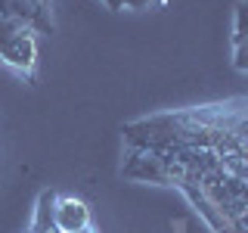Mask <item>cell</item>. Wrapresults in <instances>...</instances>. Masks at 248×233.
<instances>
[{
  "label": "cell",
  "instance_id": "obj_5",
  "mask_svg": "<svg viewBox=\"0 0 248 233\" xmlns=\"http://www.w3.org/2000/svg\"><path fill=\"white\" fill-rule=\"evenodd\" d=\"M248 41V0H239L236 19H232V47Z\"/></svg>",
  "mask_w": 248,
  "mask_h": 233
},
{
  "label": "cell",
  "instance_id": "obj_3",
  "mask_svg": "<svg viewBox=\"0 0 248 233\" xmlns=\"http://www.w3.org/2000/svg\"><path fill=\"white\" fill-rule=\"evenodd\" d=\"M53 221H56L59 233H84L93 230V215L90 205L75 193H56V202H53Z\"/></svg>",
  "mask_w": 248,
  "mask_h": 233
},
{
  "label": "cell",
  "instance_id": "obj_7",
  "mask_svg": "<svg viewBox=\"0 0 248 233\" xmlns=\"http://www.w3.org/2000/svg\"><path fill=\"white\" fill-rule=\"evenodd\" d=\"M232 66H236L239 72H245V75H248V41L232 47Z\"/></svg>",
  "mask_w": 248,
  "mask_h": 233
},
{
  "label": "cell",
  "instance_id": "obj_9",
  "mask_svg": "<svg viewBox=\"0 0 248 233\" xmlns=\"http://www.w3.org/2000/svg\"><path fill=\"white\" fill-rule=\"evenodd\" d=\"M84 233H96V230H84Z\"/></svg>",
  "mask_w": 248,
  "mask_h": 233
},
{
  "label": "cell",
  "instance_id": "obj_6",
  "mask_svg": "<svg viewBox=\"0 0 248 233\" xmlns=\"http://www.w3.org/2000/svg\"><path fill=\"white\" fill-rule=\"evenodd\" d=\"M149 6H155V0H112V10L115 13H121V10H149Z\"/></svg>",
  "mask_w": 248,
  "mask_h": 233
},
{
  "label": "cell",
  "instance_id": "obj_8",
  "mask_svg": "<svg viewBox=\"0 0 248 233\" xmlns=\"http://www.w3.org/2000/svg\"><path fill=\"white\" fill-rule=\"evenodd\" d=\"M103 3H106V6H108V10H112V0H103Z\"/></svg>",
  "mask_w": 248,
  "mask_h": 233
},
{
  "label": "cell",
  "instance_id": "obj_2",
  "mask_svg": "<svg viewBox=\"0 0 248 233\" xmlns=\"http://www.w3.org/2000/svg\"><path fill=\"white\" fill-rule=\"evenodd\" d=\"M0 16L22 22L37 37L53 34V3L50 0H0Z\"/></svg>",
  "mask_w": 248,
  "mask_h": 233
},
{
  "label": "cell",
  "instance_id": "obj_1",
  "mask_svg": "<svg viewBox=\"0 0 248 233\" xmlns=\"http://www.w3.org/2000/svg\"><path fill=\"white\" fill-rule=\"evenodd\" d=\"M37 56H41V37L22 22L0 16V66L31 84L37 75Z\"/></svg>",
  "mask_w": 248,
  "mask_h": 233
},
{
  "label": "cell",
  "instance_id": "obj_4",
  "mask_svg": "<svg viewBox=\"0 0 248 233\" xmlns=\"http://www.w3.org/2000/svg\"><path fill=\"white\" fill-rule=\"evenodd\" d=\"M53 202H56V190H41L34 202V217H31L28 233H59L56 221H53Z\"/></svg>",
  "mask_w": 248,
  "mask_h": 233
}]
</instances>
